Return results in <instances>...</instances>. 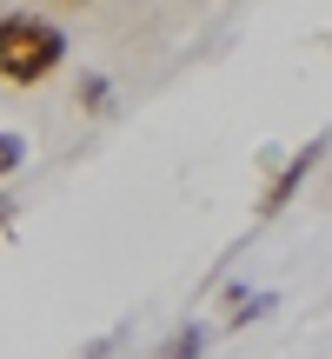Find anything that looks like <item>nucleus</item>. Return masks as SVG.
Segmentation results:
<instances>
[{"mask_svg": "<svg viewBox=\"0 0 332 359\" xmlns=\"http://www.w3.org/2000/svg\"><path fill=\"white\" fill-rule=\"evenodd\" d=\"M60 60H67V34L53 20H40V13H7V20H0V80L34 87V80H47Z\"/></svg>", "mask_w": 332, "mask_h": 359, "instance_id": "1", "label": "nucleus"}, {"mask_svg": "<svg viewBox=\"0 0 332 359\" xmlns=\"http://www.w3.org/2000/svg\"><path fill=\"white\" fill-rule=\"evenodd\" d=\"M326 147H332V133H312V140L299 147V154L286 160L279 173H272V187L259 193V219H272V213H286V200H293V193L306 187V173H312V167H319V160H326Z\"/></svg>", "mask_w": 332, "mask_h": 359, "instance_id": "2", "label": "nucleus"}, {"mask_svg": "<svg viewBox=\"0 0 332 359\" xmlns=\"http://www.w3.org/2000/svg\"><path fill=\"white\" fill-rule=\"evenodd\" d=\"M279 306V293H253V286H226V326L240 333V326L266 320V313Z\"/></svg>", "mask_w": 332, "mask_h": 359, "instance_id": "3", "label": "nucleus"}, {"mask_svg": "<svg viewBox=\"0 0 332 359\" xmlns=\"http://www.w3.org/2000/svg\"><path fill=\"white\" fill-rule=\"evenodd\" d=\"M200 353H206V326H200V320L173 326V339L160 346V359H200Z\"/></svg>", "mask_w": 332, "mask_h": 359, "instance_id": "4", "label": "nucleus"}, {"mask_svg": "<svg viewBox=\"0 0 332 359\" xmlns=\"http://www.w3.org/2000/svg\"><path fill=\"white\" fill-rule=\"evenodd\" d=\"M80 107H87V114H106V107H113V87H106V74H80Z\"/></svg>", "mask_w": 332, "mask_h": 359, "instance_id": "5", "label": "nucleus"}, {"mask_svg": "<svg viewBox=\"0 0 332 359\" xmlns=\"http://www.w3.org/2000/svg\"><path fill=\"white\" fill-rule=\"evenodd\" d=\"M20 167H27V140H20V133H0V180L20 173Z\"/></svg>", "mask_w": 332, "mask_h": 359, "instance_id": "6", "label": "nucleus"}, {"mask_svg": "<svg viewBox=\"0 0 332 359\" xmlns=\"http://www.w3.org/2000/svg\"><path fill=\"white\" fill-rule=\"evenodd\" d=\"M127 333H133V326H106V333L93 339V346H80V359H113V353H120V339H127Z\"/></svg>", "mask_w": 332, "mask_h": 359, "instance_id": "7", "label": "nucleus"}, {"mask_svg": "<svg viewBox=\"0 0 332 359\" xmlns=\"http://www.w3.org/2000/svg\"><path fill=\"white\" fill-rule=\"evenodd\" d=\"M7 219H13V200H0V226H7Z\"/></svg>", "mask_w": 332, "mask_h": 359, "instance_id": "8", "label": "nucleus"}, {"mask_svg": "<svg viewBox=\"0 0 332 359\" xmlns=\"http://www.w3.org/2000/svg\"><path fill=\"white\" fill-rule=\"evenodd\" d=\"M67 7H74V0H67Z\"/></svg>", "mask_w": 332, "mask_h": 359, "instance_id": "9", "label": "nucleus"}]
</instances>
